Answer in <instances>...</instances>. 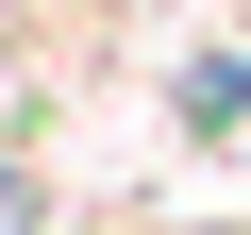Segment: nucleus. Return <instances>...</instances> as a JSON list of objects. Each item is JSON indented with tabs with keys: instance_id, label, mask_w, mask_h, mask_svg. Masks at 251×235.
Listing matches in <instances>:
<instances>
[{
	"instance_id": "nucleus-1",
	"label": "nucleus",
	"mask_w": 251,
	"mask_h": 235,
	"mask_svg": "<svg viewBox=\"0 0 251 235\" xmlns=\"http://www.w3.org/2000/svg\"><path fill=\"white\" fill-rule=\"evenodd\" d=\"M184 135H251V67H184Z\"/></svg>"
},
{
	"instance_id": "nucleus-2",
	"label": "nucleus",
	"mask_w": 251,
	"mask_h": 235,
	"mask_svg": "<svg viewBox=\"0 0 251 235\" xmlns=\"http://www.w3.org/2000/svg\"><path fill=\"white\" fill-rule=\"evenodd\" d=\"M0 235H50V185H34L17 151H0Z\"/></svg>"
}]
</instances>
